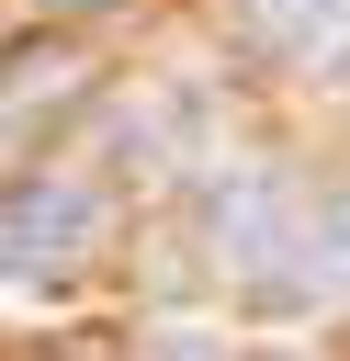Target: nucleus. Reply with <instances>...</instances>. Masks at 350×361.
Listing matches in <instances>:
<instances>
[{
	"mask_svg": "<svg viewBox=\"0 0 350 361\" xmlns=\"http://www.w3.org/2000/svg\"><path fill=\"white\" fill-rule=\"evenodd\" d=\"M316 90H350V0H327V23H316V45L294 56Z\"/></svg>",
	"mask_w": 350,
	"mask_h": 361,
	"instance_id": "obj_5",
	"label": "nucleus"
},
{
	"mask_svg": "<svg viewBox=\"0 0 350 361\" xmlns=\"http://www.w3.org/2000/svg\"><path fill=\"white\" fill-rule=\"evenodd\" d=\"M316 23H327V0H226V34L248 56H282V68L316 45Z\"/></svg>",
	"mask_w": 350,
	"mask_h": 361,
	"instance_id": "obj_3",
	"label": "nucleus"
},
{
	"mask_svg": "<svg viewBox=\"0 0 350 361\" xmlns=\"http://www.w3.org/2000/svg\"><path fill=\"white\" fill-rule=\"evenodd\" d=\"M90 237H102V192L90 180H23L11 192V214H0V282H45V271H68V259H90Z\"/></svg>",
	"mask_w": 350,
	"mask_h": 361,
	"instance_id": "obj_2",
	"label": "nucleus"
},
{
	"mask_svg": "<svg viewBox=\"0 0 350 361\" xmlns=\"http://www.w3.org/2000/svg\"><path fill=\"white\" fill-rule=\"evenodd\" d=\"M147 361H226V338H203V327H169V338H158Z\"/></svg>",
	"mask_w": 350,
	"mask_h": 361,
	"instance_id": "obj_6",
	"label": "nucleus"
},
{
	"mask_svg": "<svg viewBox=\"0 0 350 361\" xmlns=\"http://www.w3.org/2000/svg\"><path fill=\"white\" fill-rule=\"evenodd\" d=\"M45 11H102V0H45Z\"/></svg>",
	"mask_w": 350,
	"mask_h": 361,
	"instance_id": "obj_7",
	"label": "nucleus"
},
{
	"mask_svg": "<svg viewBox=\"0 0 350 361\" xmlns=\"http://www.w3.org/2000/svg\"><path fill=\"white\" fill-rule=\"evenodd\" d=\"M68 90H79V68H68V56H56V68L34 56V68H11V90H0V124H34V113H45V102H68Z\"/></svg>",
	"mask_w": 350,
	"mask_h": 361,
	"instance_id": "obj_4",
	"label": "nucleus"
},
{
	"mask_svg": "<svg viewBox=\"0 0 350 361\" xmlns=\"http://www.w3.org/2000/svg\"><path fill=\"white\" fill-rule=\"evenodd\" d=\"M305 226H316V203L282 180V169H237V180H215V203H203V248H215V271L237 282H260V271H282V259H305Z\"/></svg>",
	"mask_w": 350,
	"mask_h": 361,
	"instance_id": "obj_1",
	"label": "nucleus"
}]
</instances>
